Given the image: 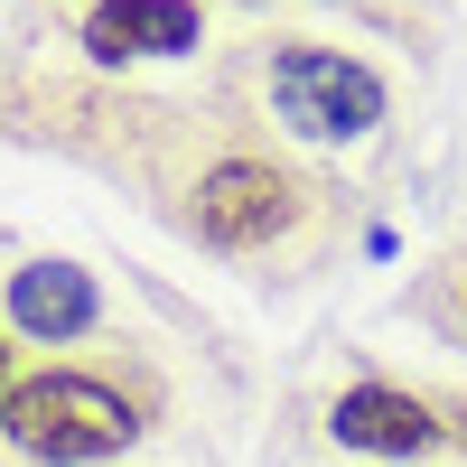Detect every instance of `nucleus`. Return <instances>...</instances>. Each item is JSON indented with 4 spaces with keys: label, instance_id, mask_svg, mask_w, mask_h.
Returning a JSON list of instances; mask_svg holds the SVG:
<instances>
[{
    "label": "nucleus",
    "instance_id": "f03ea898",
    "mask_svg": "<svg viewBox=\"0 0 467 467\" xmlns=\"http://www.w3.org/2000/svg\"><path fill=\"white\" fill-rule=\"evenodd\" d=\"M271 112L299 140H365L383 122V75L346 47L290 37V47H271Z\"/></svg>",
    "mask_w": 467,
    "mask_h": 467
},
{
    "label": "nucleus",
    "instance_id": "0eeeda50",
    "mask_svg": "<svg viewBox=\"0 0 467 467\" xmlns=\"http://www.w3.org/2000/svg\"><path fill=\"white\" fill-rule=\"evenodd\" d=\"M0 402H10V346H0Z\"/></svg>",
    "mask_w": 467,
    "mask_h": 467
},
{
    "label": "nucleus",
    "instance_id": "7ed1b4c3",
    "mask_svg": "<svg viewBox=\"0 0 467 467\" xmlns=\"http://www.w3.org/2000/svg\"><path fill=\"white\" fill-rule=\"evenodd\" d=\"M299 224V187L271 169V160H224L197 178V234L215 253H262Z\"/></svg>",
    "mask_w": 467,
    "mask_h": 467
},
{
    "label": "nucleus",
    "instance_id": "423d86ee",
    "mask_svg": "<svg viewBox=\"0 0 467 467\" xmlns=\"http://www.w3.org/2000/svg\"><path fill=\"white\" fill-rule=\"evenodd\" d=\"M94 318H103V299H94V281L75 262H19L10 271V327L19 337L66 346V337H85Z\"/></svg>",
    "mask_w": 467,
    "mask_h": 467
},
{
    "label": "nucleus",
    "instance_id": "6e6552de",
    "mask_svg": "<svg viewBox=\"0 0 467 467\" xmlns=\"http://www.w3.org/2000/svg\"><path fill=\"white\" fill-rule=\"evenodd\" d=\"M458 420H467V411H458Z\"/></svg>",
    "mask_w": 467,
    "mask_h": 467
},
{
    "label": "nucleus",
    "instance_id": "f257e3e1",
    "mask_svg": "<svg viewBox=\"0 0 467 467\" xmlns=\"http://www.w3.org/2000/svg\"><path fill=\"white\" fill-rule=\"evenodd\" d=\"M0 440L37 467H94V458H122L140 440V411L112 393L103 374H75V365H47L10 383V402H0Z\"/></svg>",
    "mask_w": 467,
    "mask_h": 467
},
{
    "label": "nucleus",
    "instance_id": "39448f33",
    "mask_svg": "<svg viewBox=\"0 0 467 467\" xmlns=\"http://www.w3.org/2000/svg\"><path fill=\"white\" fill-rule=\"evenodd\" d=\"M327 431H337L346 449H374V458H420V449L449 440L440 411L411 402V393H393V383H346L337 411H327Z\"/></svg>",
    "mask_w": 467,
    "mask_h": 467
},
{
    "label": "nucleus",
    "instance_id": "20e7f679",
    "mask_svg": "<svg viewBox=\"0 0 467 467\" xmlns=\"http://www.w3.org/2000/svg\"><path fill=\"white\" fill-rule=\"evenodd\" d=\"M206 37L197 0H94L85 10V47L103 66H140V57H187Z\"/></svg>",
    "mask_w": 467,
    "mask_h": 467
}]
</instances>
